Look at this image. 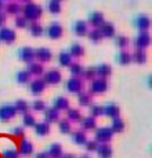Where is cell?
Wrapping results in <instances>:
<instances>
[{
    "label": "cell",
    "instance_id": "obj_34",
    "mask_svg": "<svg viewBox=\"0 0 152 158\" xmlns=\"http://www.w3.org/2000/svg\"><path fill=\"white\" fill-rule=\"evenodd\" d=\"M78 101L82 107H89L91 106V101H93V97L90 93L87 92H80L79 93V97H78Z\"/></svg>",
    "mask_w": 152,
    "mask_h": 158
},
{
    "label": "cell",
    "instance_id": "obj_29",
    "mask_svg": "<svg viewBox=\"0 0 152 158\" xmlns=\"http://www.w3.org/2000/svg\"><path fill=\"white\" fill-rule=\"evenodd\" d=\"M35 132H36V135H39V136H46V135H49L50 133V125L47 122H38L35 126Z\"/></svg>",
    "mask_w": 152,
    "mask_h": 158
},
{
    "label": "cell",
    "instance_id": "obj_39",
    "mask_svg": "<svg viewBox=\"0 0 152 158\" xmlns=\"http://www.w3.org/2000/svg\"><path fill=\"white\" fill-rule=\"evenodd\" d=\"M129 43H130V40H129L127 36L125 35H119V36H115V44H116L119 49L125 50L126 47L129 46Z\"/></svg>",
    "mask_w": 152,
    "mask_h": 158
},
{
    "label": "cell",
    "instance_id": "obj_33",
    "mask_svg": "<svg viewBox=\"0 0 152 158\" xmlns=\"http://www.w3.org/2000/svg\"><path fill=\"white\" fill-rule=\"evenodd\" d=\"M80 123H82V129H86V131H93V129H95V126H97L95 118H93V117L82 118Z\"/></svg>",
    "mask_w": 152,
    "mask_h": 158
},
{
    "label": "cell",
    "instance_id": "obj_42",
    "mask_svg": "<svg viewBox=\"0 0 152 158\" xmlns=\"http://www.w3.org/2000/svg\"><path fill=\"white\" fill-rule=\"evenodd\" d=\"M82 77L86 79V81H94V79L97 78L95 68H94V67H89V68L83 69V72H82Z\"/></svg>",
    "mask_w": 152,
    "mask_h": 158
},
{
    "label": "cell",
    "instance_id": "obj_26",
    "mask_svg": "<svg viewBox=\"0 0 152 158\" xmlns=\"http://www.w3.org/2000/svg\"><path fill=\"white\" fill-rule=\"evenodd\" d=\"M69 54H71V57L72 58H80V57H83L84 56V47L82 46L80 43H74L71 46V49H69Z\"/></svg>",
    "mask_w": 152,
    "mask_h": 158
},
{
    "label": "cell",
    "instance_id": "obj_10",
    "mask_svg": "<svg viewBox=\"0 0 152 158\" xmlns=\"http://www.w3.org/2000/svg\"><path fill=\"white\" fill-rule=\"evenodd\" d=\"M46 32H47V35H49L50 39L57 40V39H60L61 36H62L64 28H62V25H61L60 22H51V24L49 25V28H47Z\"/></svg>",
    "mask_w": 152,
    "mask_h": 158
},
{
    "label": "cell",
    "instance_id": "obj_25",
    "mask_svg": "<svg viewBox=\"0 0 152 158\" xmlns=\"http://www.w3.org/2000/svg\"><path fill=\"white\" fill-rule=\"evenodd\" d=\"M28 31H29L30 35L35 36V38H39V36H42L44 33L43 27H42L39 22H30V24L28 25Z\"/></svg>",
    "mask_w": 152,
    "mask_h": 158
},
{
    "label": "cell",
    "instance_id": "obj_55",
    "mask_svg": "<svg viewBox=\"0 0 152 158\" xmlns=\"http://www.w3.org/2000/svg\"><path fill=\"white\" fill-rule=\"evenodd\" d=\"M3 8H4V2L0 0V11H3Z\"/></svg>",
    "mask_w": 152,
    "mask_h": 158
},
{
    "label": "cell",
    "instance_id": "obj_48",
    "mask_svg": "<svg viewBox=\"0 0 152 158\" xmlns=\"http://www.w3.org/2000/svg\"><path fill=\"white\" fill-rule=\"evenodd\" d=\"M58 128H60V132L61 133H69L71 132V122L68 119H61L58 122Z\"/></svg>",
    "mask_w": 152,
    "mask_h": 158
},
{
    "label": "cell",
    "instance_id": "obj_2",
    "mask_svg": "<svg viewBox=\"0 0 152 158\" xmlns=\"http://www.w3.org/2000/svg\"><path fill=\"white\" fill-rule=\"evenodd\" d=\"M61 79H62V75H61V72L58 71L57 68L49 69L47 72H44L43 74V81H44V83L46 85L55 86V85H58L61 82Z\"/></svg>",
    "mask_w": 152,
    "mask_h": 158
},
{
    "label": "cell",
    "instance_id": "obj_15",
    "mask_svg": "<svg viewBox=\"0 0 152 158\" xmlns=\"http://www.w3.org/2000/svg\"><path fill=\"white\" fill-rule=\"evenodd\" d=\"M102 110H104V112H102V115H106V117H109V118H116V117H119V114H120V108H119V106L118 104H115V103H108L105 107H102Z\"/></svg>",
    "mask_w": 152,
    "mask_h": 158
},
{
    "label": "cell",
    "instance_id": "obj_12",
    "mask_svg": "<svg viewBox=\"0 0 152 158\" xmlns=\"http://www.w3.org/2000/svg\"><path fill=\"white\" fill-rule=\"evenodd\" d=\"M134 24H136L137 29H138L140 32H148L151 28V19L147 14H140V15L136 18Z\"/></svg>",
    "mask_w": 152,
    "mask_h": 158
},
{
    "label": "cell",
    "instance_id": "obj_36",
    "mask_svg": "<svg viewBox=\"0 0 152 158\" xmlns=\"http://www.w3.org/2000/svg\"><path fill=\"white\" fill-rule=\"evenodd\" d=\"M111 129L112 132H123L125 131V122H123V119L120 117H116L112 119V125H111Z\"/></svg>",
    "mask_w": 152,
    "mask_h": 158
},
{
    "label": "cell",
    "instance_id": "obj_8",
    "mask_svg": "<svg viewBox=\"0 0 152 158\" xmlns=\"http://www.w3.org/2000/svg\"><path fill=\"white\" fill-rule=\"evenodd\" d=\"M17 39L15 31H13L11 28L2 27L0 28V42H4L6 44H13Z\"/></svg>",
    "mask_w": 152,
    "mask_h": 158
},
{
    "label": "cell",
    "instance_id": "obj_58",
    "mask_svg": "<svg viewBox=\"0 0 152 158\" xmlns=\"http://www.w3.org/2000/svg\"><path fill=\"white\" fill-rule=\"evenodd\" d=\"M57 2H60V3H61V2H62V0H57Z\"/></svg>",
    "mask_w": 152,
    "mask_h": 158
},
{
    "label": "cell",
    "instance_id": "obj_45",
    "mask_svg": "<svg viewBox=\"0 0 152 158\" xmlns=\"http://www.w3.org/2000/svg\"><path fill=\"white\" fill-rule=\"evenodd\" d=\"M29 108H32L33 111H36V112H42L46 110V103H44L43 100H35L29 106Z\"/></svg>",
    "mask_w": 152,
    "mask_h": 158
},
{
    "label": "cell",
    "instance_id": "obj_21",
    "mask_svg": "<svg viewBox=\"0 0 152 158\" xmlns=\"http://www.w3.org/2000/svg\"><path fill=\"white\" fill-rule=\"evenodd\" d=\"M4 13L6 14H8V15H18L19 13L22 11V7H21V4L19 3H17V2H8L7 4H4Z\"/></svg>",
    "mask_w": 152,
    "mask_h": 158
},
{
    "label": "cell",
    "instance_id": "obj_57",
    "mask_svg": "<svg viewBox=\"0 0 152 158\" xmlns=\"http://www.w3.org/2000/svg\"><path fill=\"white\" fill-rule=\"evenodd\" d=\"M79 158H90L89 156H82V157H79Z\"/></svg>",
    "mask_w": 152,
    "mask_h": 158
},
{
    "label": "cell",
    "instance_id": "obj_23",
    "mask_svg": "<svg viewBox=\"0 0 152 158\" xmlns=\"http://www.w3.org/2000/svg\"><path fill=\"white\" fill-rule=\"evenodd\" d=\"M148 60V56H147V52L145 50H137L131 54V61H134V63L140 64V65H144L145 63H147Z\"/></svg>",
    "mask_w": 152,
    "mask_h": 158
},
{
    "label": "cell",
    "instance_id": "obj_18",
    "mask_svg": "<svg viewBox=\"0 0 152 158\" xmlns=\"http://www.w3.org/2000/svg\"><path fill=\"white\" fill-rule=\"evenodd\" d=\"M53 108L57 110L58 112L66 111V110L69 108V100L66 97H64V96H58V97L54 100V103H53Z\"/></svg>",
    "mask_w": 152,
    "mask_h": 158
},
{
    "label": "cell",
    "instance_id": "obj_14",
    "mask_svg": "<svg viewBox=\"0 0 152 158\" xmlns=\"http://www.w3.org/2000/svg\"><path fill=\"white\" fill-rule=\"evenodd\" d=\"M100 32L101 35H102V38H115V33H116V29H115V25L112 24V22H104L102 25H101L100 28Z\"/></svg>",
    "mask_w": 152,
    "mask_h": 158
},
{
    "label": "cell",
    "instance_id": "obj_46",
    "mask_svg": "<svg viewBox=\"0 0 152 158\" xmlns=\"http://www.w3.org/2000/svg\"><path fill=\"white\" fill-rule=\"evenodd\" d=\"M3 158H18V150L14 147H7L2 153Z\"/></svg>",
    "mask_w": 152,
    "mask_h": 158
},
{
    "label": "cell",
    "instance_id": "obj_37",
    "mask_svg": "<svg viewBox=\"0 0 152 158\" xmlns=\"http://www.w3.org/2000/svg\"><path fill=\"white\" fill-rule=\"evenodd\" d=\"M72 140L76 143V144H84L87 142V137H86V133L83 131H76L72 133Z\"/></svg>",
    "mask_w": 152,
    "mask_h": 158
},
{
    "label": "cell",
    "instance_id": "obj_27",
    "mask_svg": "<svg viewBox=\"0 0 152 158\" xmlns=\"http://www.w3.org/2000/svg\"><path fill=\"white\" fill-rule=\"evenodd\" d=\"M66 119H68L69 122H80V119H82L80 111H79L78 108H71V107H69V108L66 110Z\"/></svg>",
    "mask_w": 152,
    "mask_h": 158
},
{
    "label": "cell",
    "instance_id": "obj_41",
    "mask_svg": "<svg viewBox=\"0 0 152 158\" xmlns=\"http://www.w3.org/2000/svg\"><path fill=\"white\" fill-rule=\"evenodd\" d=\"M17 82L18 83H21V85H25V83H28L29 82V79H30V75H29V72L26 71V69H24V71H19V72H17Z\"/></svg>",
    "mask_w": 152,
    "mask_h": 158
},
{
    "label": "cell",
    "instance_id": "obj_13",
    "mask_svg": "<svg viewBox=\"0 0 152 158\" xmlns=\"http://www.w3.org/2000/svg\"><path fill=\"white\" fill-rule=\"evenodd\" d=\"M29 89H30V93H32V94L39 96L44 92V89H46V83H44V81L42 78H38V79H35V81L30 82Z\"/></svg>",
    "mask_w": 152,
    "mask_h": 158
},
{
    "label": "cell",
    "instance_id": "obj_43",
    "mask_svg": "<svg viewBox=\"0 0 152 158\" xmlns=\"http://www.w3.org/2000/svg\"><path fill=\"white\" fill-rule=\"evenodd\" d=\"M22 123H24L25 128H33V126L36 125V119L32 114L28 112V114H25L24 118H22Z\"/></svg>",
    "mask_w": 152,
    "mask_h": 158
},
{
    "label": "cell",
    "instance_id": "obj_22",
    "mask_svg": "<svg viewBox=\"0 0 152 158\" xmlns=\"http://www.w3.org/2000/svg\"><path fill=\"white\" fill-rule=\"evenodd\" d=\"M44 122H47L50 125V123H54L57 122L58 119H60V112L57 111V110H54L51 107V108H46L44 110Z\"/></svg>",
    "mask_w": 152,
    "mask_h": 158
},
{
    "label": "cell",
    "instance_id": "obj_3",
    "mask_svg": "<svg viewBox=\"0 0 152 158\" xmlns=\"http://www.w3.org/2000/svg\"><path fill=\"white\" fill-rule=\"evenodd\" d=\"M109 85L105 79H100L95 78L94 81H91L90 85V94H101V93H105L108 90Z\"/></svg>",
    "mask_w": 152,
    "mask_h": 158
},
{
    "label": "cell",
    "instance_id": "obj_35",
    "mask_svg": "<svg viewBox=\"0 0 152 158\" xmlns=\"http://www.w3.org/2000/svg\"><path fill=\"white\" fill-rule=\"evenodd\" d=\"M118 63L120 65H129L131 63V54L127 52V50H122L118 54Z\"/></svg>",
    "mask_w": 152,
    "mask_h": 158
},
{
    "label": "cell",
    "instance_id": "obj_9",
    "mask_svg": "<svg viewBox=\"0 0 152 158\" xmlns=\"http://www.w3.org/2000/svg\"><path fill=\"white\" fill-rule=\"evenodd\" d=\"M134 44H136L137 50H145L151 44L150 32H140L138 35H137L136 40H134Z\"/></svg>",
    "mask_w": 152,
    "mask_h": 158
},
{
    "label": "cell",
    "instance_id": "obj_17",
    "mask_svg": "<svg viewBox=\"0 0 152 158\" xmlns=\"http://www.w3.org/2000/svg\"><path fill=\"white\" fill-rule=\"evenodd\" d=\"M89 22L90 25H93L94 28H100L101 25L104 24V14L101 11H93L91 14L89 15Z\"/></svg>",
    "mask_w": 152,
    "mask_h": 158
},
{
    "label": "cell",
    "instance_id": "obj_7",
    "mask_svg": "<svg viewBox=\"0 0 152 158\" xmlns=\"http://www.w3.org/2000/svg\"><path fill=\"white\" fill-rule=\"evenodd\" d=\"M18 57L22 63H26V64L33 63V60H35V49H32L29 46L21 47L18 50Z\"/></svg>",
    "mask_w": 152,
    "mask_h": 158
},
{
    "label": "cell",
    "instance_id": "obj_52",
    "mask_svg": "<svg viewBox=\"0 0 152 158\" xmlns=\"http://www.w3.org/2000/svg\"><path fill=\"white\" fill-rule=\"evenodd\" d=\"M6 21H7V14L4 11H0V27H3L6 24Z\"/></svg>",
    "mask_w": 152,
    "mask_h": 158
},
{
    "label": "cell",
    "instance_id": "obj_28",
    "mask_svg": "<svg viewBox=\"0 0 152 158\" xmlns=\"http://www.w3.org/2000/svg\"><path fill=\"white\" fill-rule=\"evenodd\" d=\"M14 108H15L17 112H19V114H28V111H29V103L25 100H22V98H19V100H17L15 103L13 104Z\"/></svg>",
    "mask_w": 152,
    "mask_h": 158
},
{
    "label": "cell",
    "instance_id": "obj_40",
    "mask_svg": "<svg viewBox=\"0 0 152 158\" xmlns=\"http://www.w3.org/2000/svg\"><path fill=\"white\" fill-rule=\"evenodd\" d=\"M69 71H71L72 78H80L82 72H83V67L79 63H72L71 65H69Z\"/></svg>",
    "mask_w": 152,
    "mask_h": 158
},
{
    "label": "cell",
    "instance_id": "obj_59",
    "mask_svg": "<svg viewBox=\"0 0 152 158\" xmlns=\"http://www.w3.org/2000/svg\"><path fill=\"white\" fill-rule=\"evenodd\" d=\"M3 2H4V0H3ZM7 2H11V0H7Z\"/></svg>",
    "mask_w": 152,
    "mask_h": 158
},
{
    "label": "cell",
    "instance_id": "obj_50",
    "mask_svg": "<svg viewBox=\"0 0 152 158\" xmlns=\"http://www.w3.org/2000/svg\"><path fill=\"white\" fill-rule=\"evenodd\" d=\"M84 146H86L87 151H95L98 147V143L95 142V140H87V142L84 143Z\"/></svg>",
    "mask_w": 152,
    "mask_h": 158
},
{
    "label": "cell",
    "instance_id": "obj_54",
    "mask_svg": "<svg viewBox=\"0 0 152 158\" xmlns=\"http://www.w3.org/2000/svg\"><path fill=\"white\" fill-rule=\"evenodd\" d=\"M60 158H75V156H72V154H62Z\"/></svg>",
    "mask_w": 152,
    "mask_h": 158
},
{
    "label": "cell",
    "instance_id": "obj_56",
    "mask_svg": "<svg viewBox=\"0 0 152 158\" xmlns=\"http://www.w3.org/2000/svg\"><path fill=\"white\" fill-rule=\"evenodd\" d=\"M19 3H25V4H28V3H32V0H18Z\"/></svg>",
    "mask_w": 152,
    "mask_h": 158
},
{
    "label": "cell",
    "instance_id": "obj_47",
    "mask_svg": "<svg viewBox=\"0 0 152 158\" xmlns=\"http://www.w3.org/2000/svg\"><path fill=\"white\" fill-rule=\"evenodd\" d=\"M104 112L102 110V106H98V104H93V106H90V117L93 118H97V117H101Z\"/></svg>",
    "mask_w": 152,
    "mask_h": 158
},
{
    "label": "cell",
    "instance_id": "obj_30",
    "mask_svg": "<svg viewBox=\"0 0 152 158\" xmlns=\"http://www.w3.org/2000/svg\"><path fill=\"white\" fill-rule=\"evenodd\" d=\"M47 156L51 158H60L62 156V147L58 143H53L51 146L49 147V151H47Z\"/></svg>",
    "mask_w": 152,
    "mask_h": 158
},
{
    "label": "cell",
    "instance_id": "obj_6",
    "mask_svg": "<svg viewBox=\"0 0 152 158\" xmlns=\"http://www.w3.org/2000/svg\"><path fill=\"white\" fill-rule=\"evenodd\" d=\"M66 90L72 94H79L83 92V81L80 78H69L66 81Z\"/></svg>",
    "mask_w": 152,
    "mask_h": 158
},
{
    "label": "cell",
    "instance_id": "obj_20",
    "mask_svg": "<svg viewBox=\"0 0 152 158\" xmlns=\"http://www.w3.org/2000/svg\"><path fill=\"white\" fill-rule=\"evenodd\" d=\"M95 74H97V77L100 79H105L106 81V78L111 77L112 68L109 64H100V65L95 68Z\"/></svg>",
    "mask_w": 152,
    "mask_h": 158
},
{
    "label": "cell",
    "instance_id": "obj_49",
    "mask_svg": "<svg viewBox=\"0 0 152 158\" xmlns=\"http://www.w3.org/2000/svg\"><path fill=\"white\" fill-rule=\"evenodd\" d=\"M14 24H15L17 28H21V29H22V28H26V27H28V21H26V19H25L22 15H17V17H15V21H14Z\"/></svg>",
    "mask_w": 152,
    "mask_h": 158
},
{
    "label": "cell",
    "instance_id": "obj_38",
    "mask_svg": "<svg viewBox=\"0 0 152 158\" xmlns=\"http://www.w3.org/2000/svg\"><path fill=\"white\" fill-rule=\"evenodd\" d=\"M87 35H89V39L93 42V43H100L101 39H102V35H101V32H100L98 28H93L91 31L87 32Z\"/></svg>",
    "mask_w": 152,
    "mask_h": 158
},
{
    "label": "cell",
    "instance_id": "obj_1",
    "mask_svg": "<svg viewBox=\"0 0 152 158\" xmlns=\"http://www.w3.org/2000/svg\"><path fill=\"white\" fill-rule=\"evenodd\" d=\"M22 13H24V18L26 19L28 22H38V19L42 17L43 14V8L39 4H35V3H28L22 7Z\"/></svg>",
    "mask_w": 152,
    "mask_h": 158
},
{
    "label": "cell",
    "instance_id": "obj_53",
    "mask_svg": "<svg viewBox=\"0 0 152 158\" xmlns=\"http://www.w3.org/2000/svg\"><path fill=\"white\" fill-rule=\"evenodd\" d=\"M35 158H49V156H47V153H38Z\"/></svg>",
    "mask_w": 152,
    "mask_h": 158
},
{
    "label": "cell",
    "instance_id": "obj_11",
    "mask_svg": "<svg viewBox=\"0 0 152 158\" xmlns=\"http://www.w3.org/2000/svg\"><path fill=\"white\" fill-rule=\"evenodd\" d=\"M35 58H38V61L40 64L50 63L53 58V53L47 47H39V49L35 50Z\"/></svg>",
    "mask_w": 152,
    "mask_h": 158
},
{
    "label": "cell",
    "instance_id": "obj_16",
    "mask_svg": "<svg viewBox=\"0 0 152 158\" xmlns=\"http://www.w3.org/2000/svg\"><path fill=\"white\" fill-rule=\"evenodd\" d=\"M74 32H75V35L83 38V36H86L87 32H89V24H87L86 21H83V19H78L74 24Z\"/></svg>",
    "mask_w": 152,
    "mask_h": 158
},
{
    "label": "cell",
    "instance_id": "obj_5",
    "mask_svg": "<svg viewBox=\"0 0 152 158\" xmlns=\"http://www.w3.org/2000/svg\"><path fill=\"white\" fill-rule=\"evenodd\" d=\"M17 115V111L13 104H4L0 106V121L2 122H8Z\"/></svg>",
    "mask_w": 152,
    "mask_h": 158
},
{
    "label": "cell",
    "instance_id": "obj_32",
    "mask_svg": "<svg viewBox=\"0 0 152 158\" xmlns=\"http://www.w3.org/2000/svg\"><path fill=\"white\" fill-rule=\"evenodd\" d=\"M95 151L98 153L100 158H111L112 157V148L109 144H98Z\"/></svg>",
    "mask_w": 152,
    "mask_h": 158
},
{
    "label": "cell",
    "instance_id": "obj_19",
    "mask_svg": "<svg viewBox=\"0 0 152 158\" xmlns=\"http://www.w3.org/2000/svg\"><path fill=\"white\" fill-rule=\"evenodd\" d=\"M28 72H29V75L30 77H42V75L44 74V68H43V64H40V63H30V64H28V69H26Z\"/></svg>",
    "mask_w": 152,
    "mask_h": 158
},
{
    "label": "cell",
    "instance_id": "obj_31",
    "mask_svg": "<svg viewBox=\"0 0 152 158\" xmlns=\"http://www.w3.org/2000/svg\"><path fill=\"white\" fill-rule=\"evenodd\" d=\"M58 63H60L61 67H69L74 63V58L71 57V54L68 52H61L58 54Z\"/></svg>",
    "mask_w": 152,
    "mask_h": 158
},
{
    "label": "cell",
    "instance_id": "obj_44",
    "mask_svg": "<svg viewBox=\"0 0 152 158\" xmlns=\"http://www.w3.org/2000/svg\"><path fill=\"white\" fill-rule=\"evenodd\" d=\"M47 8H49V11L51 14H60L61 13V3L57 2V0H50Z\"/></svg>",
    "mask_w": 152,
    "mask_h": 158
},
{
    "label": "cell",
    "instance_id": "obj_4",
    "mask_svg": "<svg viewBox=\"0 0 152 158\" xmlns=\"http://www.w3.org/2000/svg\"><path fill=\"white\" fill-rule=\"evenodd\" d=\"M112 136H114V132L111 128H98L95 131V142L100 144H108Z\"/></svg>",
    "mask_w": 152,
    "mask_h": 158
},
{
    "label": "cell",
    "instance_id": "obj_24",
    "mask_svg": "<svg viewBox=\"0 0 152 158\" xmlns=\"http://www.w3.org/2000/svg\"><path fill=\"white\" fill-rule=\"evenodd\" d=\"M33 153V144L26 139H22L21 140V144H19V150L18 154L21 156H30Z\"/></svg>",
    "mask_w": 152,
    "mask_h": 158
},
{
    "label": "cell",
    "instance_id": "obj_51",
    "mask_svg": "<svg viewBox=\"0 0 152 158\" xmlns=\"http://www.w3.org/2000/svg\"><path fill=\"white\" fill-rule=\"evenodd\" d=\"M13 136H15V137H22L24 136V128L22 126H17V128H14L13 129Z\"/></svg>",
    "mask_w": 152,
    "mask_h": 158
}]
</instances>
